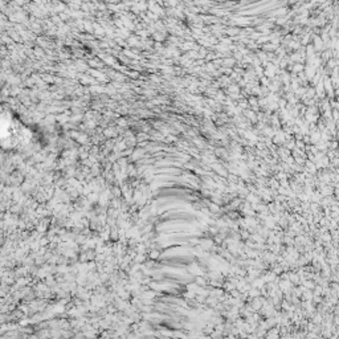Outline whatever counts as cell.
Returning <instances> with one entry per match:
<instances>
[{
  "instance_id": "obj_1",
  "label": "cell",
  "mask_w": 339,
  "mask_h": 339,
  "mask_svg": "<svg viewBox=\"0 0 339 339\" xmlns=\"http://www.w3.org/2000/svg\"><path fill=\"white\" fill-rule=\"evenodd\" d=\"M16 139V125L11 117V113L0 109V146L11 148Z\"/></svg>"
}]
</instances>
